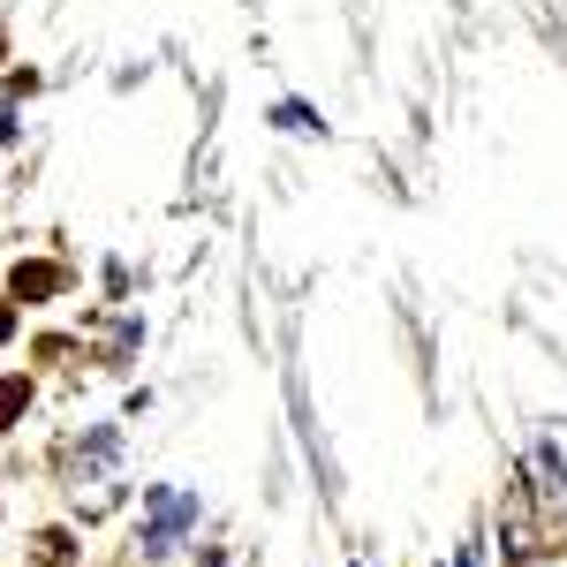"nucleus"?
I'll return each instance as SVG.
<instances>
[{
    "label": "nucleus",
    "instance_id": "7ed1b4c3",
    "mask_svg": "<svg viewBox=\"0 0 567 567\" xmlns=\"http://www.w3.org/2000/svg\"><path fill=\"white\" fill-rule=\"evenodd\" d=\"M8 333H16V310H8V303H0V341H8Z\"/></svg>",
    "mask_w": 567,
    "mask_h": 567
},
{
    "label": "nucleus",
    "instance_id": "f257e3e1",
    "mask_svg": "<svg viewBox=\"0 0 567 567\" xmlns=\"http://www.w3.org/2000/svg\"><path fill=\"white\" fill-rule=\"evenodd\" d=\"M23 303H39V296H53L61 288V265H16V280H8Z\"/></svg>",
    "mask_w": 567,
    "mask_h": 567
},
{
    "label": "nucleus",
    "instance_id": "f03ea898",
    "mask_svg": "<svg viewBox=\"0 0 567 567\" xmlns=\"http://www.w3.org/2000/svg\"><path fill=\"white\" fill-rule=\"evenodd\" d=\"M23 401H31L23 379H0V424H8V416H23Z\"/></svg>",
    "mask_w": 567,
    "mask_h": 567
}]
</instances>
